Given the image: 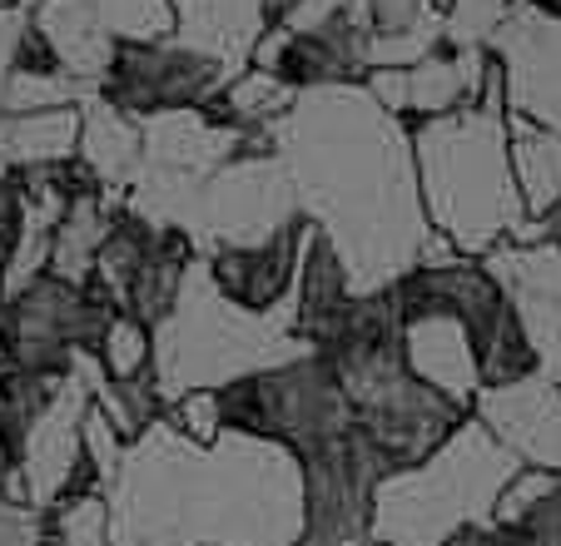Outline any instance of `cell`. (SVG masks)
<instances>
[{"mask_svg":"<svg viewBox=\"0 0 561 546\" xmlns=\"http://www.w3.org/2000/svg\"><path fill=\"white\" fill-rule=\"evenodd\" d=\"M15 5H21V11H35V5H41V0H15Z\"/></svg>","mask_w":561,"mask_h":546,"instance_id":"obj_41","label":"cell"},{"mask_svg":"<svg viewBox=\"0 0 561 546\" xmlns=\"http://www.w3.org/2000/svg\"><path fill=\"white\" fill-rule=\"evenodd\" d=\"M492 80H497L492 50H447L443 45L437 55L408 65V70H373L363 84L382 110L417 125V120H437L462 105H477L492 90Z\"/></svg>","mask_w":561,"mask_h":546,"instance_id":"obj_12","label":"cell"},{"mask_svg":"<svg viewBox=\"0 0 561 546\" xmlns=\"http://www.w3.org/2000/svg\"><path fill=\"white\" fill-rule=\"evenodd\" d=\"M398 318H403L408 373L417 383H427L433 393H443L447 402H457L462 412H472L477 398H482V363H477L467 323L457 314H447V308H408V304H398Z\"/></svg>","mask_w":561,"mask_h":546,"instance_id":"obj_15","label":"cell"},{"mask_svg":"<svg viewBox=\"0 0 561 546\" xmlns=\"http://www.w3.org/2000/svg\"><path fill=\"white\" fill-rule=\"evenodd\" d=\"M437 5H447V0H437Z\"/></svg>","mask_w":561,"mask_h":546,"instance_id":"obj_43","label":"cell"},{"mask_svg":"<svg viewBox=\"0 0 561 546\" xmlns=\"http://www.w3.org/2000/svg\"><path fill=\"white\" fill-rule=\"evenodd\" d=\"M488 50L502 70V100L512 115L561 135V15L517 0Z\"/></svg>","mask_w":561,"mask_h":546,"instance_id":"obj_11","label":"cell"},{"mask_svg":"<svg viewBox=\"0 0 561 546\" xmlns=\"http://www.w3.org/2000/svg\"><path fill=\"white\" fill-rule=\"evenodd\" d=\"M507 135H512V169H517L527 219H547L561 204V135L512 115V110H507Z\"/></svg>","mask_w":561,"mask_h":546,"instance_id":"obj_25","label":"cell"},{"mask_svg":"<svg viewBox=\"0 0 561 546\" xmlns=\"http://www.w3.org/2000/svg\"><path fill=\"white\" fill-rule=\"evenodd\" d=\"M45 546H115L105 492H85V497H70L65 507H55Z\"/></svg>","mask_w":561,"mask_h":546,"instance_id":"obj_30","label":"cell"},{"mask_svg":"<svg viewBox=\"0 0 561 546\" xmlns=\"http://www.w3.org/2000/svg\"><path fill=\"white\" fill-rule=\"evenodd\" d=\"M31 25V11H0V115H5V90H11L15 75V50H21V35Z\"/></svg>","mask_w":561,"mask_h":546,"instance_id":"obj_35","label":"cell"},{"mask_svg":"<svg viewBox=\"0 0 561 546\" xmlns=\"http://www.w3.org/2000/svg\"><path fill=\"white\" fill-rule=\"evenodd\" d=\"M298 353H313L298 338V308L284 304L278 314L233 308L209 278V263L199 253L184 273L180 304L154 328V383L164 402L199 388L219 393L249 373L278 368Z\"/></svg>","mask_w":561,"mask_h":546,"instance_id":"obj_4","label":"cell"},{"mask_svg":"<svg viewBox=\"0 0 561 546\" xmlns=\"http://www.w3.org/2000/svg\"><path fill=\"white\" fill-rule=\"evenodd\" d=\"M105 502L115 546H298L304 467L278 442L224 428L199 447L159 418Z\"/></svg>","mask_w":561,"mask_h":546,"instance_id":"obj_2","label":"cell"},{"mask_svg":"<svg viewBox=\"0 0 561 546\" xmlns=\"http://www.w3.org/2000/svg\"><path fill=\"white\" fill-rule=\"evenodd\" d=\"M268 139L304 219L339 249L358 294H388L423 269L437 229L417 190L413 125L382 110L368 84L308 90Z\"/></svg>","mask_w":561,"mask_h":546,"instance_id":"obj_1","label":"cell"},{"mask_svg":"<svg viewBox=\"0 0 561 546\" xmlns=\"http://www.w3.org/2000/svg\"><path fill=\"white\" fill-rule=\"evenodd\" d=\"M139 129H145V164L194 174V179H209L214 169H224L229 159L244 155L254 139H264V135H244L239 125L219 120L209 105L159 110V115L139 120Z\"/></svg>","mask_w":561,"mask_h":546,"instance_id":"obj_17","label":"cell"},{"mask_svg":"<svg viewBox=\"0 0 561 546\" xmlns=\"http://www.w3.org/2000/svg\"><path fill=\"white\" fill-rule=\"evenodd\" d=\"M288 5H294V0H268V11H274V21H278V15L288 11Z\"/></svg>","mask_w":561,"mask_h":546,"instance_id":"obj_40","label":"cell"},{"mask_svg":"<svg viewBox=\"0 0 561 546\" xmlns=\"http://www.w3.org/2000/svg\"><path fill=\"white\" fill-rule=\"evenodd\" d=\"M80 159V105L41 115H0V174H31Z\"/></svg>","mask_w":561,"mask_h":546,"instance_id":"obj_23","label":"cell"},{"mask_svg":"<svg viewBox=\"0 0 561 546\" xmlns=\"http://www.w3.org/2000/svg\"><path fill=\"white\" fill-rule=\"evenodd\" d=\"M31 25L50 41L65 75H75V80L90 84V90H100L110 60H115V35L105 31L95 0H41L31 11Z\"/></svg>","mask_w":561,"mask_h":546,"instance_id":"obj_21","label":"cell"},{"mask_svg":"<svg viewBox=\"0 0 561 546\" xmlns=\"http://www.w3.org/2000/svg\"><path fill=\"white\" fill-rule=\"evenodd\" d=\"M115 308L90 284L41 273L21 294L0 298V363L35 378H70L75 353H100Z\"/></svg>","mask_w":561,"mask_h":546,"instance_id":"obj_7","label":"cell"},{"mask_svg":"<svg viewBox=\"0 0 561 546\" xmlns=\"http://www.w3.org/2000/svg\"><path fill=\"white\" fill-rule=\"evenodd\" d=\"M80 164L90 169L100 190L125 200V190L145 169V129H139V120L125 115L119 105H110L105 95H90L80 105Z\"/></svg>","mask_w":561,"mask_h":546,"instance_id":"obj_22","label":"cell"},{"mask_svg":"<svg viewBox=\"0 0 561 546\" xmlns=\"http://www.w3.org/2000/svg\"><path fill=\"white\" fill-rule=\"evenodd\" d=\"M105 31L115 45L135 41H170L174 35V0H95Z\"/></svg>","mask_w":561,"mask_h":546,"instance_id":"obj_29","label":"cell"},{"mask_svg":"<svg viewBox=\"0 0 561 546\" xmlns=\"http://www.w3.org/2000/svg\"><path fill=\"white\" fill-rule=\"evenodd\" d=\"M517 473V457L477 418H467L427 463L382 477L373 497V536L382 546H443L467 526L492 522Z\"/></svg>","mask_w":561,"mask_h":546,"instance_id":"obj_5","label":"cell"},{"mask_svg":"<svg viewBox=\"0 0 561 546\" xmlns=\"http://www.w3.org/2000/svg\"><path fill=\"white\" fill-rule=\"evenodd\" d=\"M547 224H551V239H561V204L547 214Z\"/></svg>","mask_w":561,"mask_h":546,"instance_id":"obj_39","label":"cell"},{"mask_svg":"<svg viewBox=\"0 0 561 546\" xmlns=\"http://www.w3.org/2000/svg\"><path fill=\"white\" fill-rule=\"evenodd\" d=\"M95 408L90 398V383L80 373L55 383V393L45 398V408L35 412V422L25 428L21 447H15V473H21L25 502L35 512L50 516L55 507H65L70 497L100 492L95 477L85 463V418Z\"/></svg>","mask_w":561,"mask_h":546,"instance_id":"obj_9","label":"cell"},{"mask_svg":"<svg viewBox=\"0 0 561 546\" xmlns=\"http://www.w3.org/2000/svg\"><path fill=\"white\" fill-rule=\"evenodd\" d=\"M125 452H129L125 432H119L100 408H90V418H85V463H90V477H95L100 492H110V487L119 482Z\"/></svg>","mask_w":561,"mask_h":546,"instance_id":"obj_33","label":"cell"},{"mask_svg":"<svg viewBox=\"0 0 561 546\" xmlns=\"http://www.w3.org/2000/svg\"><path fill=\"white\" fill-rule=\"evenodd\" d=\"M294 105H298L294 84H284L278 75H268V70H244L209 110L219 120H229V125H239L244 135H268V129H274Z\"/></svg>","mask_w":561,"mask_h":546,"instance_id":"obj_26","label":"cell"},{"mask_svg":"<svg viewBox=\"0 0 561 546\" xmlns=\"http://www.w3.org/2000/svg\"><path fill=\"white\" fill-rule=\"evenodd\" d=\"M100 368L115 383H135L154 373V328L129 314H115L105 343H100Z\"/></svg>","mask_w":561,"mask_h":546,"instance_id":"obj_28","label":"cell"},{"mask_svg":"<svg viewBox=\"0 0 561 546\" xmlns=\"http://www.w3.org/2000/svg\"><path fill=\"white\" fill-rule=\"evenodd\" d=\"M219 408L224 428L278 442L294 457H308L323 442L358 428L343 373L333 368L329 353H298L278 368L229 383V388H219Z\"/></svg>","mask_w":561,"mask_h":546,"instance_id":"obj_6","label":"cell"},{"mask_svg":"<svg viewBox=\"0 0 561 546\" xmlns=\"http://www.w3.org/2000/svg\"><path fill=\"white\" fill-rule=\"evenodd\" d=\"M95 95L65 70H15L5 90V115H41V110H75Z\"/></svg>","mask_w":561,"mask_h":546,"instance_id":"obj_27","label":"cell"},{"mask_svg":"<svg viewBox=\"0 0 561 546\" xmlns=\"http://www.w3.org/2000/svg\"><path fill=\"white\" fill-rule=\"evenodd\" d=\"M527 5H537V11H547V15H561V0H527Z\"/></svg>","mask_w":561,"mask_h":546,"instance_id":"obj_38","label":"cell"},{"mask_svg":"<svg viewBox=\"0 0 561 546\" xmlns=\"http://www.w3.org/2000/svg\"><path fill=\"white\" fill-rule=\"evenodd\" d=\"M417 190H423L427 224L453 243L462 259H488L527 224V204L512 169L507 100L502 70L477 105L413 125Z\"/></svg>","mask_w":561,"mask_h":546,"instance_id":"obj_3","label":"cell"},{"mask_svg":"<svg viewBox=\"0 0 561 546\" xmlns=\"http://www.w3.org/2000/svg\"><path fill=\"white\" fill-rule=\"evenodd\" d=\"M233 84V75L224 70L214 55L190 50L170 35V41H135V45H115L105 80L95 95H105L110 105H119L125 115L149 120L159 110H194V105H214Z\"/></svg>","mask_w":561,"mask_h":546,"instance_id":"obj_10","label":"cell"},{"mask_svg":"<svg viewBox=\"0 0 561 546\" xmlns=\"http://www.w3.org/2000/svg\"><path fill=\"white\" fill-rule=\"evenodd\" d=\"M125 200L110 190H85L75 194L70 209H65L60 229H55V253H50V273L55 278H70V284H90L95 259L105 249L110 229H115Z\"/></svg>","mask_w":561,"mask_h":546,"instance_id":"obj_24","label":"cell"},{"mask_svg":"<svg viewBox=\"0 0 561 546\" xmlns=\"http://www.w3.org/2000/svg\"><path fill=\"white\" fill-rule=\"evenodd\" d=\"M249 70L278 75L284 84H294L298 95L329 90V84H363L368 80V35L348 15L318 25V31H304V35H288L274 21L264 31V41H259Z\"/></svg>","mask_w":561,"mask_h":546,"instance_id":"obj_13","label":"cell"},{"mask_svg":"<svg viewBox=\"0 0 561 546\" xmlns=\"http://www.w3.org/2000/svg\"><path fill=\"white\" fill-rule=\"evenodd\" d=\"M313 224L298 219L294 229H284L278 239L254 243V249H219L209 253V278L219 284V294L244 314H278L284 304H294L298 269H304V249Z\"/></svg>","mask_w":561,"mask_h":546,"instance_id":"obj_16","label":"cell"},{"mask_svg":"<svg viewBox=\"0 0 561 546\" xmlns=\"http://www.w3.org/2000/svg\"><path fill=\"white\" fill-rule=\"evenodd\" d=\"M343 11H348V0H294V5L278 15V25H284L288 35H304V31H318V25L339 21Z\"/></svg>","mask_w":561,"mask_h":546,"instance_id":"obj_36","label":"cell"},{"mask_svg":"<svg viewBox=\"0 0 561 546\" xmlns=\"http://www.w3.org/2000/svg\"><path fill=\"white\" fill-rule=\"evenodd\" d=\"M11 5H15V0H0V11H11ZM15 11H21V5H15Z\"/></svg>","mask_w":561,"mask_h":546,"instance_id":"obj_42","label":"cell"},{"mask_svg":"<svg viewBox=\"0 0 561 546\" xmlns=\"http://www.w3.org/2000/svg\"><path fill=\"white\" fill-rule=\"evenodd\" d=\"M358 284H353L348 263L339 259L323 234H308L304 249V269H298V288H294V308H298V338H304L313 353L333 343V338L348 328L353 308H358Z\"/></svg>","mask_w":561,"mask_h":546,"instance_id":"obj_20","label":"cell"},{"mask_svg":"<svg viewBox=\"0 0 561 546\" xmlns=\"http://www.w3.org/2000/svg\"><path fill=\"white\" fill-rule=\"evenodd\" d=\"M443 546H502V536H497V522H482V526H467V532L447 536Z\"/></svg>","mask_w":561,"mask_h":546,"instance_id":"obj_37","label":"cell"},{"mask_svg":"<svg viewBox=\"0 0 561 546\" xmlns=\"http://www.w3.org/2000/svg\"><path fill=\"white\" fill-rule=\"evenodd\" d=\"M472 418L517 457L522 467L561 477V383L531 378L507 383V388H482Z\"/></svg>","mask_w":561,"mask_h":546,"instance_id":"obj_14","label":"cell"},{"mask_svg":"<svg viewBox=\"0 0 561 546\" xmlns=\"http://www.w3.org/2000/svg\"><path fill=\"white\" fill-rule=\"evenodd\" d=\"M348 15L368 35V75L408 70L447 45L443 5L437 0H348Z\"/></svg>","mask_w":561,"mask_h":546,"instance_id":"obj_18","label":"cell"},{"mask_svg":"<svg viewBox=\"0 0 561 546\" xmlns=\"http://www.w3.org/2000/svg\"><path fill=\"white\" fill-rule=\"evenodd\" d=\"M268 25H274L268 0H174V41L214 55L233 80L254 65Z\"/></svg>","mask_w":561,"mask_h":546,"instance_id":"obj_19","label":"cell"},{"mask_svg":"<svg viewBox=\"0 0 561 546\" xmlns=\"http://www.w3.org/2000/svg\"><path fill=\"white\" fill-rule=\"evenodd\" d=\"M517 0H447L443 25H447V50H488L492 35L512 15Z\"/></svg>","mask_w":561,"mask_h":546,"instance_id":"obj_31","label":"cell"},{"mask_svg":"<svg viewBox=\"0 0 561 546\" xmlns=\"http://www.w3.org/2000/svg\"><path fill=\"white\" fill-rule=\"evenodd\" d=\"M164 422H170L180 437L199 442V447H209V442L224 437V408H219V393L214 388H199V393H180V398L164 402Z\"/></svg>","mask_w":561,"mask_h":546,"instance_id":"obj_32","label":"cell"},{"mask_svg":"<svg viewBox=\"0 0 561 546\" xmlns=\"http://www.w3.org/2000/svg\"><path fill=\"white\" fill-rule=\"evenodd\" d=\"M304 219L284 159L274 155V139H254L239 159L214 169L199 184V214H194V249L209 259L219 249H254L278 239Z\"/></svg>","mask_w":561,"mask_h":546,"instance_id":"obj_8","label":"cell"},{"mask_svg":"<svg viewBox=\"0 0 561 546\" xmlns=\"http://www.w3.org/2000/svg\"><path fill=\"white\" fill-rule=\"evenodd\" d=\"M557 482H561L557 473H541V467H522V473L507 482V492H502L497 516H492V522H497V526H517V522H527V512H531V507H537Z\"/></svg>","mask_w":561,"mask_h":546,"instance_id":"obj_34","label":"cell"}]
</instances>
